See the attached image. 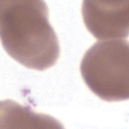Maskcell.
Returning <instances> with one entry per match:
<instances>
[{
    "mask_svg": "<svg viewBox=\"0 0 129 129\" xmlns=\"http://www.w3.org/2000/svg\"><path fill=\"white\" fill-rule=\"evenodd\" d=\"M0 5L1 39L8 54L25 67L39 71L54 64L60 47L46 3L1 0Z\"/></svg>",
    "mask_w": 129,
    "mask_h": 129,
    "instance_id": "cell-1",
    "label": "cell"
},
{
    "mask_svg": "<svg viewBox=\"0 0 129 129\" xmlns=\"http://www.w3.org/2000/svg\"><path fill=\"white\" fill-rule=\"evenodd\" d=\"M128 49L127 40L114 39L96 42L84 55L81 75L89 89L101 99H128Z\"/></svg>",
    "mask_w": 129,
    "mask_h": 129,
    "instance_id": "cell-2",
    "label": "cell"
},
{
    "mask_svg": "<svg viewBox=\"0 0 129 129\" xmlns=\"http://www.w3.org/2000/svg\"><path fill=\"white\" fill-rule=\"evenodd\" d=\"M128 8V0H84L82 7L84 23L96 39L127 38Z\"/></svg>",
    "mask_w": 129,
    "mask_h": 129,
    "instance_id": "cell-3",
    "label": "cell"
}]
</instances>
